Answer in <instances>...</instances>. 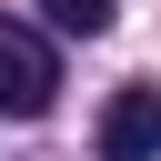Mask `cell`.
<instances>
[{"mask_svg":"<svg viewBox=\"0 0 161 161\" xmlns=\"http://www.w3.org/2000/svg\"><path fill=\"white\" fill-rule=\"evenodd\" d=\"M101 161H161V91L151 80L101 101Z\"/></svg>","mask_w":161,"mask_h":161,"instance_id":"obj_2","label":"cell"},{"mask_svg":"<svg viewBox=\"0 0 161 161\" xmlns=\"http://www.w3.org/2000/svg\"><path fill=\"white\" fill-rule=\"evenodd\" d=\"M50 101H60V60H50V40H40L30 20L0 10V121H40Z\"/></svg>","mask_w":161,"mask_h":161,"instance_id":"obj_1","label":"cell"},{"mask_svg":"<svg viewBox=\"0 0 161 161\" xmlns=\"http://www.w3.org/2000/svg\"><path fill=\"white\" fill-rule=\"evenodd\" d=\"M40 20H50V30H70V40H101V30L121 20V0H40Z\"/></svg>","mask_w":161,"mask_h":161,"instance_id":"obj_3","label":"cell"}]
</instances>
